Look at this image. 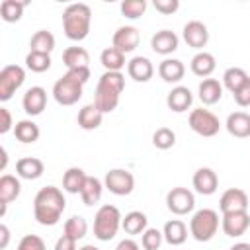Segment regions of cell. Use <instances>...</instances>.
I'll use <instances>...</instances> for the list:
<instances>
[{"label":"cell","mask_w":250,"mask_h":250,"mask_svg":"<svg viewBox=\"0 0 250 250\" xmlns=\"http://www.w3.org/2000/svg\"><path fill=\"white\" fill-rule=\"evenodd\" d=\"M14 135H16V139H18L20 143L31 145V143H35V141L39 139L41 131H39V125H37L35 121H31V119H21V121L16 123Z\"/></svg>","instance_id":"31"},{"label":"cell","mask_w":250,"mask_h":250,"mask_svg":"<svg viewBox=\"0 0 250 250\" xmlns=\"http://www.w3.org/2000/svg\"><path fill=\"white\" fill-rule=\"evenodd\" d=\"M125 88V76L121 72H104L96 84L94 104L102 113H111L119 105L121 92Z\"/></svg>","instance_id":"3"},{"label":"cell","mask_w":250,"mask_h":250,"mask_svg":"<svg viewBox=\"0 0 250 250\" xmlns=\"http://www.w3.org/2000/svg\"><path fill=\"white\" fill-rule=\"evenodd\" d=\"M78 250H100L98 246H94V244H84L82 248H78Z\"/></svg>","instance_id":"51"},{"label":"cell","mask_w":250,"mask_h":250,"mask_svg":"<svg viewBox=\"0 0 250 250\" xmlns=\"http://www.w3.org/2000/svg\"><path fill=\"white\" fill-rule=\"evenodd\" d=\"M76 121H78V127H80V129H84V131H94V129H98V127L102 125L104 113L96 107V104H86L84 107H80Z\"/></svg>","instance_id":"25"},{"label":"cell","mask_w":250,"mask_h":250,"mask_svg":"<svg viewBox=\"0 0 250 250\" xmlns=\"http://www.w3.org/2000/svg\"><path fill=\"white\" fill-rule=\"evenodd\" d=\"M66 207V199L62 191L55 186L41 188L33 197V217L43 227H53L61 221Z\"/></svg>","instance_id":"1"},{"label":"cell","mask_w":250,"mask_h":250,"mask_svg":"<svg viewBox=\"0 0 250 250\" xmlns=\"http://www.w3.org/2000/svg\"><path fill=\"white\" fill-rule=\"evenodd\" d=\"M225 127H227L229 135H232L236 139H246V137H250V115L246 111H232V113H229Z\"/></svg>","instance_id":"19"},{"label":"cell","mask_w":250,"mask_h":250,"mask_svg":"<svg viewBox=\"0 0 250 250\" xmlns=\"http://www.w3.org/2000/svg\"><path fill=\"white\" fill-rule=\"evenodd\" d=\"M25 66H27L31 72H45V70L51 68V55L29 51L27 57H25Z\"/></svg>","instance_id":"38"},{"label":"cell","mask_w":250,"mask_h":250,"mask_svg":"<svg viewBox=\"0 0 250 250\" xmlns=\"http://www.w3.org/2000/svg\"><path fill=\"white\" fill-rule=\"evenodd\" d=\"M55 49V35L47 29H39L31 35L29 39V51L33 53H45L51 55V51Z\"/></svg>","instance_id":"34"},{"label":"cell","mask_w":250,"mask_h":250,"mask_svg":"<svg viewBox=\"0 0 250 250\" xmlns=\"http://www.w3.org/2000/svg\"><path fill=\"white\" fill-rule=\"evenodd\" d=\"M141 43V33L135 25H121L111 37V47L119 49L121 53H133Z\"/></svg>","instance_id":"12"},{"label":"cell","mask_w":250,"mask_h":250,"mask_svg":"<svg viewBox=\"0 0 250 250\" xmlns=\"http://www.w3.org/2000/svg\"><path fill=\"white\" fill-rule=\"evenodd\" d=\"M152 6H154L156 12H160V14H164V16H170V14L178 12L180 2H178V0H154Z\"/></svg>","instance_id":"44"},{"label":"cell","mask_w":250,"mask_h":250,"mask_svg":"<svg viewBox=\"0 0 250 250\" xmlns=\"http://www.w3.org/2000/svg\"><path fill=\"white\" fill-rule=\"evenodd\" d=\"M188 123H189V129L193 133H197L199 137H215L221 131L219 117L213 111L203 109V107L191 109V113L188 117Z\"/></svg>","instance_id":"7"},{"label":"cell","mask_w":250,"mask_h":250,"mask_svg":"<svg viewBox=\"0 0 250 250\" xmlns=\"http://www.w3.org/2000/svg\"><path fill=\"white\" fill-rule=\"evenodd\" d=\"M121 14L129 20H137L146 12V2L145 0H123L121 2Z\"/></svg>","instance_id":"40"},{"label":"cell","mask_w":250,"mask_h":250,"mask_svg":"<svg viewBox=\"0 0 250 250\" xmlns=\"http://www.w3.org/2000/svg\"><path fill=\"white\" fill-rule=\"evenodd\" d=\"M191 184H193V189L201 195H213L219 188V176L213 168H197L193 178H191Z\"/></svg>","instance_id":"14"},{"label":"cell","mask_w":250,"mask_h":250,"mask_svg":"<svg viewBox=\"0 0 250 250\" xmlns=\"http://www.w3.org/2000/svg\"><path fill=\"white\" fill-rule=\"evenodd\" d=\"M55 250H76V240L62 232V236H59V240L55 242Z\"/></svg>","instance_id":"46"},{"label":"cell","mask_w":250,"mask_h":250,"mask_svg":"<svg viewBox=\"0 0 250 250\" xmlns=\"http://www.w3.org/2000/svg\"><path fill=\"white\" fill-rule=\"evenodd\" d=\"M250 227V215L248 211H236V213H225L221 217V229L227 236L238 238L242 236Z\"/></svg>","instance_id":"11"},{"label":"cell","mask_w":250,"mask_h":250,"mask_svg":"<svg viewBox=\"0 0 250 250\" xmlns=\"http://www.w3.org/2000/svg\"><path fill=\"white\" fill-rule=\"evenodd\" d=\"M121 229L125 230V234L129 236H137V234H143L146 229H148V219L143 211H129L123 221H121Z\"/></svg>","instance_id":"26"},{"label":"cell","mask_w":250,"mask_h":250,"mask_svg":"<svg viewBox=\"0 0 250 250\" xmlns=\"http://www.w3.org/2000/svg\"><path fill=\"white\" fill-rule=\"evenodd\" d=\"M86 172L78 166H70L64 174H62V189L66 193H80L84 184H86Z\"/></svg>","instance_id":"29"},{"label":"cell","mask_w":250,"mask_h":250,"mask_svg":"<svg viewBox=\"0 0 250 250\" xmlns=\"http://www.w3.org/2000/svg\"><path fill=\"white\" fill-rule=\"evenodd\" d=\"M162 234H164V240H166L170 246H180V244H184L186 238H188V227H186L184 221L172 219V221H168V223L164 225Z\"/></svg>","instance_id":"27"},{"label":"cell","mask_w":250,"mask_h":250,"mask_svg":"<svg viewBox=\"0 0 250 250\" xmlns=\"http://www.w3.org/2000/svg\"><path fill=\"white\" fill-rule=\"evenodd\" d=\"M16 250H47V244L41 236L37 234H25L21 236V240L18 242V248Z\"/></svg>","instance_id":"42"},{"label":"cell","mask_w":250,"mask_h":250,"mask_svg":"<svg viewBox=\"0 0 250 250\" xmlns=\"http://www.w3.org/2000/svg\"><path fill=\"white\" fill-rule=\"evenodd\" d=\"M219 230V213L215 209H199L189 219V234L197 242H209Z\"/></svg>","instance_id":"6"},{"label":"cell","mask_w":250,"mask_h":250,"mask_svg":"<svg viewBox=\"0 0 250 250\" xmlns=\"http://www.w3.org/2000/svg\"><path fill=\"white\" fill-rule=\"evenodd\" d=\"M25 82V70L20 64H6L0 70V102H8L16 90H20Z\"/></svg>","instance_id":"8"},{"label":"cell","mask_w":250,"mask_h":250,"mask_svg":"<svg viewBox=\"0 0 250 250\" xmlns=\"http://www.w3.org/2000/svg\"><path fill=\"white\" fill-rule=\"evenodd\" d=\"M152 145L160 150H168L176 145V133L170 127H158L152 135Z\"/></svg>","instance_id":"39"},{"label":"cell","mask_w":250,"mask_h":250,"mask_svg":"<svg viewBox=\"0 0 250 250\" xmlns=\"http://www.w3.org/2000/svg\"><path fill=\"white\" fill-rule=\"evenodd\" d=\"M86 232H88V223H86V219L80 217V215H72V217L64 223V234L70 236V238H74L76 242L82 240V238L86 236Z\"/></svg>","instance_id":"37"},{"label":"cell","mask_w":250,"mask_h":250,"mask_svg":"<svg viewBox=\"0 0 250 250\" xmlns=\"http://www.w3.org/2000/svg\"><path fill=\"white\" fill-rule=\"evenodd\" d=\"M100 62L107 72H121V68L125 66V53L115 47H105L100 55Z\"/></svg>","instance_id":"32"},{"label":"cell","mask_w":250,"mask_h":250,"mask_svg":"<svg viewBox=\"0 0 250 250\" xmlns=\"http://www.w3.org/2000/svg\"><path fill=\"white\" fill-rule=\"evenodd\" d=\"M248 195L244 189L240 188H229L227 191H223L221 199H219V209L221 213H236V211H248Z\"/></svg>","instance_id":"13"},{"label":"cell","mask_w":250,"mask_h":250,"mask_svg":"<svg viewBox=\"0 0 250 250\" xmlns=\"http://www.w3.org/2000/svg\"><path fill=\"white\" fill-rule=\"evenodd\" d=\"M90 62V55L84 47H66L62 51V64L66 66V70H72V68H84L88 66Z\"/></svg>","instance_id":"28"},{"label":"cell","mask_w":250,"mask_h":250,"mask_svg":"<svg viewBox=\"0 0 250 250\" xmlns=\"http://www.w3.org/2000/svg\"><path fill=\"white\" fill-rule=\"evenodd\" d=\"M215 66H217V61H215V57H213L211 53H207V51L195 53V55L191 57V62H189L191 72H193L195 76H199V78H209V76L213 74Z\"/></svg>","instance_id":"23"},{"label":"cell","mask_w":250,"mask_h":250,"mask_svg":"<svg viewBox=\"0 0 250 250\" xmlns=\"http://www.w3.org/2000/svg\"><path fill=\"white\" fill-rule=\"evenodd\" d=\"M178 45H180V39H178V35H176L174 31H170V29H160V31H156V33L150 37V47H152V51L158 53V55H164V57L172 55V53L178 49Z\"/></svg>","instance_id":"18"},{"label":"cell","mask_w":250,"mask_h":250,"mask_svg":"<svg viewBox=\"0 0 250 250\" xmlns=\"http://www.w3.org/2000/svg\"><path fill=\"white\" fill-rule=\"evenodd\" d=\"M166 207H168V211L170 213H174V215H188V213H191L193 211V207H195V195H193V191H189L188 188H182V186H178V188H172L168 193H166Z\"/></svg>","instance_id":"9"},{"label":"cell","mask_w":250,"mask_h":250,"mask_svg":"<svg viewBox=\"0 0 250 250\" xmlns=\"http://www.w3.org/2000/svg\"><path fill=\"white\" fill-rule=\"evenodd\" d=\"M90 80V68H72L66 70L53 86V98L59 105H74L84 92V84Z\"/></svg>","instance_id":"2"},{"label":"cell","mask_w":250,"mask_h":250,"mask_svg":"<svg viewBox=\"0 0 250 250\" xmlns=\"http://www.w3.org/2000/svg\"><path fill=\"white\" fill-rule=\"evenodd\" d=\"M21 105H23V111H25L27 115H31V117L41 115L43 109L47 107V92H45V88H41V86H31V88L23 94Z\"/></svg>","instance_id":"16"},{"label":"cell","mask_w":250,"mask_h":250,"mask_svg":"<svg viewBox=\"0 0 250 250\" xmlns=\"http://www.w3.org/2000/svg\"><path fill=\"white\" fill-rule=\"evenodd\" d=\"M197 94L203 105H215L223 98V82H219L217 78H203L199 82Z\"/></svg>","instance_id":"21"},{"label":"cell","mask_w":250,"mask_h":250,"mask_svg":"<svg viewBox=\"0 0 250 250\" xmlns=\"http://www.w3.org/2000/svg\"><path fill=\"white\" fill-rule=\"evenodd\" d=\"M121 221H123V217L115 205H111V203L102 205L94 215V236L102 242L115 238L117 230L121 229Z\"/></svg>","instance_id":"5"},{"label":"cell","mask_w":250,"mask_h":250,"mask_svg":"<svg viewBox=\"0 0 250 250\" xmlns=\"http://www.w3.org/2000/svg\"><path fill=\"white\" fill-rule=\"evenodd\" d=\"M127 74L135 82H148L154 74V64L146 57H133L127 62Z\"/></svg>","instance_id":"20"},{"label":"cell","mask_w":250,"mask_h":250,"mask_svg":"<svg viewBox=\"0 0 250 250\" xmlns=\"http://www.w3.org/2000/svg\"><path fill=\"white\" fill-rule=\"evenodd\" d=\"M232 98H234V102H236L240 107H248V105H250V78L232 94Z\"/></svg>","instance_id":"43"},{"label":"cell","mask_w":250,"mask_h":250,"mask_svg":"<svg viewBox=\"0 0 250 250\" xmlns=\"http://www.w3.org/2000/svg\"><path fill=\"white\" fill-rule=\"evenodd\" d=\"M45 172V164L41 158L35 156H23L16 162V174L23 180H37Z\"/></svg>","instance_id":"22"},{"label":"cell","mask_w":250,"mask_h":250,"mask_svg":"<svg viewBox=\"0 0 250 250\" xmlns=\"http://www.w3.org/2000/svg\"><path fill=\"white\" fill-rule=\"evenodd\" d=\"M182 35H184V41H186L189 47H193V49H203V47L207 45V41H209V29H207V25H205L203 21H199V20L188 21V23L184 25Z\"/></svg>","instance_id":"15"},{"label":"cell","mask_w":250,"mask_h":250,"mask_svg":"<svg viewBox=\"0 0 250 250\" xmlns=\"http://www.w3.org/2000/svg\"><path fill=\"white\" fill-rule=\"evenodd\" d=\"M104 188H105V186H104V182H102L100 178H96V176H88V178H86V184H84V188H82V191H80L82 203L88 205V207L96 205V203L102 199Z\"/></svg>","instance_id":"30"},{"label":"cell","mask_w":250,"mask_h":250,"mask_svg":"<svg viewBox=\"0 0 250 250\" xmlns=\"http://www.w3.org/2000/svg\"><path fill=\"white\" fill-rule=\"evenodd\" d=\"M20 191H21V184L16 176L4 174L0 178V203H12L14 199L20 197Z\"/></svg>","instance_id":"33"},{"label":"cell","mask_w":250,"mask_h":250,"mask_svg":"<svg viewBox=\"0 0 250 250\" xmlns=\"http://www.w3.org/2000/svg\"><path fill=\"white\" fill-rule=\"evenodd\" d=\"M92 25V10L88 4H68L62 12V31L70 41H82L88 37Z\"/></svg>","instance_id":"4"},{"label":"cell","mask_w":250,"mask_h":250,"mask_svg":"<svg viewBox=\"0 0 250 250\" xmlns=\"http://www.w3.org/2000/svg\"><path fill=\"white\" fill-rule=\"evenodd\" d=\"M193 104V94L188 86H176L168 92L166 96V105L168 109H172L174 113H184L191 107Z\"/></svg>","instance_id":"17"},{"label":"cell","mask_w":250,"mask_h":250,"mask_svg":"<svg viewBox=\"0 0 250 250\" xmlns=\"http://www.w3.org/2000/svg\"><path fill=\"white\" fill-rule=\"evenodd\" d=\"M0 154H2V164H0V170H4V168H6V164H8V152H6V148H4V146L0 148Z\"/></svg>","instance_id":"50"},{"label":"cell","mask_w":250,"mask_h":250,"mask_svg":"<svg viewBox=\"0 0 250 250\" xmlns=\"http://www.w3.org/2000/svg\"><path fill=\"white\" fill-rule=\"evenodd\" d=\"M162 240H164V234L158 230V229H146L143 234H141V246L145 250H158L162 246Z\"/></svg>","instance_id":"41"},{"label":"cell","mask_w":250,"mask_h":250,"mask_svg":"<svg viewBox=\"0 0 250 250\" xmlns=\"http://www.w3.org/2000/svg\"><path fill=\"white\" fill-rule=\"evenodd\" d=\"M27 6V2H21V0H2L0 4V18L8 23H14V21H20L21 16H23V8Z\"/></svg>","instance_id":"36"},{"label":"cell","mask_w":250,"mask_h":250,"mask_svg":"<svg viewBox=\"0 0 250 250\" xmlns=\"http://www.w3.org/2000/svg\"><path fill=\"white\" fill-rule=\"evenodd\" d=\"M186 74V66L182 61L178 59H164L160 64H158V76L168 82V84H176L184 78Z\"/></svg>","instance_id":"24"},{"label":"cell","mask_w":250,"mask_h":250,"mask_svg":"<svg viewBox=\"0 0 250 250\" xmlns=\"http://www.w3.org/2000/svg\"><path fill=\"white\" fill-rule=\"evenodd\" d=\"M10 242V229L6 225H0V248L4 250Z\"/></svg>","instance_id":"48"},{"label":"cell","mask_w":250,"mask_h":250,"mask_svg":"<svg viewBox=\"0 0 250 250\" xmlns=\"http://www.w3.org/2000/svg\"><path fill=\"white\" fill-rule=\"evenodd\" d=\"M16 125L12 121V113L8 107H0V135H6L8 131H12Z\"/></svg>","instance_id":"45"},{"label":"cell","mask_w":250,"mask_h":250,"mask_svg":"<svg viewBox=\"0 0 250 250\" xmlns=\"http://www.w3.org/2000/svg\"><path fill=\"white\" fill-rule=\"evenodd\" d=\"M104 186L113 193V195H129L135 189V178L129 170L125 168H113L105 174Z\"/></svg>","instance_id":"10"},{"label":"cell","mask_w":250,"mask_h":250,"mask_svg":"<svg viewBox=\"0 0 250 250\" xmlns=\"http://www.w3.org/2000/svg\"><path fill=\"white\" fill-rule=\"evenodd\" d=\"M229 250H250V242H236Z\"/></svg>","instance_id":"49"},{"label":"cell","mask_w":250,"mask_h":250,"mask_svg":"<svg viewBox=\"0 0 250 250\" xmlns=\"http://www.w3.org/2000/svg\"><path fill=\"white\" fill-rule=\"evenodd\" d=\"M115 250H141V246H139L133 238H123V240L117 244Z\"/></svg>","instance_id":"47"},{"label":"cell","mask_w":250,"mask_h":250,"mask_svg":"<svg viewBox=\"0 0 250 250\" xmlns=\"http://www.w3.org/2000/svg\"><path fill=\"white\" fill-rule=\"evenodd\" d=\"M248 78H250V76L246 74L244 68H240V66H230V68H227V70L223 72V88H227L230 94H234Z\"/></svg>","instance_id":"35"}]
</instances>
